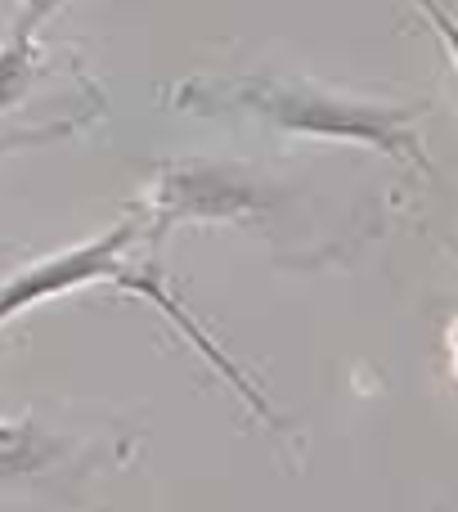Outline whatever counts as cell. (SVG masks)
<instances>
[{"label":"cell","instance_id":"6da1fadb","mask_svg":"<svg viewBox=\"0 0 458 512\" xmlns=\"http://www.w3.org/2000/svg\"><path fill=\"white\" fill-rule=\"evenodd\" d=\"M176 99L180 108H203V113L243 108V113L265 117L279 131L351 140V144H369V149L387 153V158L423 162V149L409 135V122L423 117V104H369V99H342L324 86H306V81H270V77L185 81L176 90Z\"/></svg>","mask_w":458,"mask_h":512},{"label":"cell","instance_id":"7a4b0ae2","mask_svg":"<svg viewBox=\"0 0 458 512\" xmlns=\"http://www.w3.org/2000/svg\"><path fill=\"white\" fill-rule=\"evenodd\" d=\"M140 239V225L122 221L108 234H99L95 243H81V248L50 256V261L27 265L23 274H14L9 283H0V324L14 319L18 310H32L50 297H63V292H77L95 279H117L126 265V252Z\"/></svg>","mask_w":458,"mask_h":512},{"label":"cell","instance_id":"3957f363","mask_svg":"<svg viewBox=\"0 0 458 512\" xmlns=\"http://www.w3.org/2000/svg\"><path fill=\"white\" fill-rule=\"evenodd\" d=\"M256 207H261V198H256L252 180L229 167H212V162L162 167L158 194H153L149 243H158L180 221H238V216L256 212Z\"/></svg>","mask_w":458,"mask_h":512},{"label":"cell","instance_id":"277c9868","mask_svg":"<svg viewBox=\"0 0 458 512\" xmlns=\"http://www.w3.org/2000/svg\"><path fill=\"white\" fill-rule=\"evenodd\" d=\"M113 283H117V288H126V292H140V297H149L153 306H158L162 315H167L171 324H176L180 333L189 337V342H194V351L203 355V360L212 364L216 373H221V378L229 382V387H234L238 396H243L247 405L256 409V414H261V418H274V414H270V405H265V400H261V391H256L252 382L243 378V373H238V364H229V355H225L221 346L212 342V337H207V328H203V324H194V315H189V310L176 301V292H171V288H162V274H158V265L149 261V265H140V270H135V265H122V274H117Z\"/></svg>","mask_w":458,"mask_h":512},{"label":"cell","instance_id":"5b68a950","mask_svg":"<svg viewBox=\"0 0 458 512\" xmlns=\"http://www.w3.org/2000/svg\"><path fill=\"white\" fill-rule=\"evenodd\" d=\"M63 441L45 436L36 423H0V477H32L59 463Z\"/></svg>","mask_w":458,"mask_h":512},{"label":"cell","instance_id":"8992f818","mask_svg":"<svg viewBox=\"0 0 458 512\" xmlns=\"http://www.w3.org/2000/svg\"><path fill=\"white\" fill-rule=\"evenodd\" d=\"M36 9L27 14V23H18L14 41L0 50V108H9L18 95L27 90V81H32V23H36Z\"/></svg>","mask_w":458,"mask_h":512},{"label":"cell","instance_id":"52a82bcc","mask_svg":"<svg viewBox=\"0 0 458 512\" xmlns=\"http://www.w3.org/2000/svg\"><path fill=\"white\" fill-rule=\"evenodd\" d=\"M418 5H423V9H427V18L436 23V32H441L445 50H450V59H454V68H458V23H454L450 14H445L441 5H436V0H418Z\"/></svg>","mask_w":458,"mask_h":512},{"label":"cell","instance_id":"ba28073f","mask_svg":"<svg viewBox=\"0 0 458 512\" xmlns=\"http://www.w3.org/2000/svg\"><path fill=\"white\" fill-rule=\"evenodd\" d=\"M54 5H59V0H32V9H36V14H50Z\"/></svg>","mask_w":458,"mask_h":512}]
</instances>
